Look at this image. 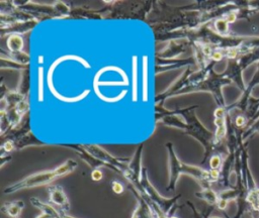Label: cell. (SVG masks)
I'll return each instance as SVG.
<instances>
[{
	"label": "cell",
	"mask_w": 259,
	"mask_h": 218,
	"mask_svg": "<svg viewBox=\"0 0 259 218\" xmlns=\"http://www.w3.org/2000/svg\"><path fill=\"white\" fill-rule=\"evenodd\" d=\"M258 132L259 133V118L253 123L250 125V127H248L246 130L243 131L242 133V140L245 142L252 134Z\"/></svg>",
	"instance_id": "15"
},
{
	"label": "cell",
	"mask_w": 259,
	"mask_h": 218,
	"mask_svg": "<svg viewBox=\"0 0 259 218\" xmlns=\"http://www.w3.org/2000/svg\"><path fill=\"white\" fill-rule=\"evenodd\" d=\"M23 38L17 34H11L7 39V47L10 52L21 51L23 48Z\"/></svg>",
	"instance_id": "11"
},
{
	"label": "cell",
	"mask_w": 259,
	"mask_h": 218,
	"mask_svg": "<svg viewBox=\"0 0 259 218\" xmlns=\"http://www.w3.org/2000/svg\"><path fill=\"white\" fill-rule=\"evenodd\" d=\"M78 164L74 159H68L65 162H63L61 166L48 171L38 172L35 174H32L4 189V194H12L15 192H18L23 189H29L34 187H39L44 185L51 184L53 181L69 175L70 173L74 172L77 168Z\"/></svg>",
	"instance_id": "3"
},
{
	"label": "cell",
	"mask_w": 259,
	"mask_h": 218,
	"mask_svg": "<svg viewBox=\"0 0 259 218\" xmlns=\"http://www.w3.org/2000/svg\"><path fill=\"white\" fill-rule=\"evenodd\" d=\"M128 188L133 191L138 202L137 207L133 212L132 218H155L154 213L149 204L147 203V201L141 195H139L131 185H128Z\"/></svg>",
	"instance_id": "7"
},
{
	"label": "cell",
	"mask_w": 259,
	"mask_h": 218,
	"mask_svg": "<svg viewBox=\"0 0 259 218\" xmlns=\"http://www.w3.org/2000/svg\"><path fill=\"white\" fill-rule=\"evenodd\" d=\"M134 62H133V99L134 101H136L137 98V71H136V67H137V62L136 59L137 57H134Z\"/></svg>",
	"instance_id": "17"
},
{
	"label": "cell",
	"mask_w": 259,
	"mask_h": 218,
	"mask_svg": "<svg viewBox=\"0 0 259 218\" xmlns=\"http://www.w3.org/2000/svg\"><path fill=\"white\" fill-rule=\"evenodd\" d=\"M30 203L42 212L41 214L37 215L35 218H56L57 208L53 207L51 204L45 203L35 197L30 198Z\"/></svg>",
	"instance_id": "8"
},
{
	"label": "cell",
	"mask_w": 259,
	"mask_h": 218,
	"mask_svg": "<svg viewBox=\"0 0 259 218\" xmlns=\"http://www.w3.org/2000/svg\"><path fill=\"white\" fill-rule=\"evenodd\" d=\"M111 188H112V191L115 194H121L124 191L123 185L120 182H118V181H113L112 184H111Z\"/></svg>",
	"instance_id": "18"
},
{
	"label": "cell",
	"mask_w": 259,
	"mask_h": 218,
	"mask_svg": "<svg viewBox=\"0 0 259 218\" xmlns=\"http://www.w3.org/2000/svg\"><path fill=\"white\" fill-rule=\"evenodd\" d=\"M56 218H75V217L68 215L67 212H65V211H63V210H61V209H57Z\"/></svg>",
	"instance_id": "20"
},
{
	"label": "cell",
	"mask_w": 259,
	"mask_h": 218,
	"mask_svg": "<svg viewBox=\"0 0 259 218\" xmlns=\"http://www.w3.org/2000/svg\"><path fill=\"white\" fill-rule=\"evenodd\" d=\"M209 170H219L221 171L223 164H224V158L220 153H212L211 156L209 157Z\"/></svg>",
	"instance_id": "13"
},
{
	"label": "cell",
	"mask_w": 259,
	"mask_h": 218,
	"mask_svg": "<svg viewBox=\"0 0 259 218\" xmlns=\"http://www.w3.org/2000/svg\"><path fill=\"white\" fill-rule=\"evenodd\" d=\"M102 178H103V174H102V172L100 171V169H94V170H92V172H91V179H92L93 181L98 182V181H100Z\"/></svg>",
	"instance_id": "19"
},
{
	"label": "cell",
	"mask_w": 259,
	"mask_h": 218,
	"mask_svg": "<svg viewBox=\"0 0 259 218\" xmlns=\"http://www.w3.org/2000/svg\"><path fill=\"white\" fill-rule=\"evenodd\" d=\"M50 202L58 206L61 210L68 212L70 210V201L64 192L63 188L58 185H53L48 188Z\"/></svg>",
	"instance_id": "6"
},
{
	"label": "cell",
	"mask_w": 259,
	"mask_h": 218,
	"mask_svg": "<svg viewBox=\"0 0 259 218\" xmlns=\"http://www.w3.org/2000/svg\"><path fill=\"white\" fill-rule=\"evenodd\" d=\"M258 218H259V211H258Z\"/></svg>",
	"instance_id": "22"
},
{
	"label": "cell",
	"mask_w": 259,
	"mask_h": 218,
	"mask_svg": "<svg viewBox=\"0 0 259 218\" xmlns=\"http://www.w3.org/2000/svg\"><path fill=\"white\" fill-rule=\"evenodd\" d=\"M189 207H190V209L192 210V213H193V218H208L209 216H210V213H211V211L213 210V208L214 207H212V206H209V208L205 211V212H199V211H197V209L194 207V205L190 202V201H187V203H186Z\"/></svg>",
	"instance_id": "14"
},
{
	"label": "cell",
	"mask_w": 259,
	"mask_h": 218,
	"mask_svg": "<svg viewBox=\"0 0 259 218\" xmlns=\"http://www.w3.org/2000/svg\"><path fill=\"white\" fill-rule=\"evenodd\" d=\"M143 69H144V73H143V76H144V81H143V100L146 102L147 101V95H148V85H147V58L144 57L143 58Z\"/></svg>",
	"instance_id": "16"
},
{
	"label": "cell",
	"mask_w": 259,
	"mask_h": 218,
	"mask_svg": "<svg viewBox=\"0 0 259 218\" xmlns=\"http://www.w3.org/2000/svg\"><path fill=\"white\" fill-rule=\"evenodd\" d=\"M229 25H230V23L228 22V20L224 16L222 18H218L213 23V26H214V29H215L217 33H219L220 35H223V36L231 35Z\"/></svg>",
	"instance_id": "12"
},
{
	"label": "cell",
	"mask_w": 259,
	"mask_h": 218,
	"mask_svg": "<svg viewBox=\"0 0 259 218\" xmlns=\"http://www.w3.org/2000/svg\"><path fill=\"white\" fill-rule=\"evenodd\" d=\"M80 145L90 155H92L97 160L104 164L106 168H109L110 170L122 176L126 172L131 158L115 157L97 144H80Z\"/></svg>",
	"instance_id": "4"
},
{
	"label": "cell",
	"mask_w": 259,
	"mask_h": 218,
	"mask_svg": "<svg viewBox=\"0 0 259 218\" xmlns=\"http://www.w3.org/2000/svg\"><path fill=\"white\" fill-rule=\"evenodd\" d=\"M198 106H191L189 108L184 109H177L173 111H166L164 108L162 110L164 113L160 112V115H156L157 119L161 117L160 121L168 126H173L182 129L187 134L194 137L196 140H198L201 145L204 148V154L203 159L201 164L203 165L208 157L211 156L214 148H215V142H214V133L206 129L201 122L197 119L195 115V108Z\"/></svg>",
	"instance_id": "1"
},
{
	"label": "cell",
	"mask_w": 259,
	"mask_h": 218,
	"mask_svg": "<svg viewBox=\"0 0 259 218\" xmlns=\"http://www.w3.org/2000/svg\"><path fill=\"white\" fill-rule=\"evenodd\" d=\"M23 208H24V202L22 200H14V201L5 202L1 207V211L9 217L16 218L20 215Z\"/></svg>",
	"instance_id": "9"
},
{
	"label": "cell",
	"mask_w": 259,
	"mask_h": 218,
	"mask_svg": "<svg viewBox=\"0 0 259 218\" xmlns=\"http://www.w3.org/2000/svg\"><path fill=\"white\" fill-rule=\"evenodd\" d=\"M208 218H225V217H221V216H209Z\"/></svg>",
	"instance_id": "21"
},
{
	"label": "cell",
	"mask_w": 259,
	"mask_h": 218,
	"mask_svg": "<svg viewBox=\"0 0 259 218\" xmlns=\"http://www.w3.org/2000/svg\"><path fill=\"white\" fill-rule=\"evenodd\" d=\"M257 85H259V63L257 64V70H256L255 74L253 75V77H252V79L250 80V82L246 85V90L242 93V96L240 97L239 100H237V101H236L235 103H233L232 105L226 107L227 112L229 113L232 109H237L240 113L245 114V112H246V110H247V107H248V104H249V100H250V98L252 97V96H251L252 90H253L254 87L257 86Z\"/></svg>",
	"instance_id": "5"
},
{
	"label": "cell",
	"mask_w": 259,
	"mask_h": 218,
	"mask_svg": "<svg viewBox=\"0 0 259 218\" xmlns=\"http://www.w3.org/2000/svg\"><path fill=\"white\" fill-rule=\"evenodd\" d=\"M195 196L199 199L205 201L209 206H217L219 202V194L214 192L210 187L202 188L199 192L195 193Z\"/></svg>",
	"instance_id": "10"
},
{
	"label": "cell",
	"mask_w": 259,
	"mask_h": 218,
	"mask_svg": "<svg viewBox=\"0 0 259 218\" xmlns=\"http://www.w3.org/2000/svg\"><path fill=\"white\" fill-rule=\"evenodd\" d=\"M166 148L168 151V169H169V181L166 187L167 191H174L176 188L177 181L182 174L191 176L197 182L200 183L202 188L209 187V171H206L200 167L187 165L182 162L173 147L171 142L166 143Z\"/></svg>",
	"instance_id": "2"
}]
</instances>
